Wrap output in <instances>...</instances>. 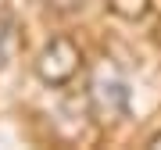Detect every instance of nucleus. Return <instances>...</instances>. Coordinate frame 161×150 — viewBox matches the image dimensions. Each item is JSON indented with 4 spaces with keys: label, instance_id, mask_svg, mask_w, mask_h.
Instances as JSON below:
<instances>
[{
    "label": "nucleus",
    "instance_id": "obj_1",
    "mask_svg": "<svg viewBox=\"0 0 161 150\" xmlns=\"http://www.w3.org/2000/svg\"><path fill=\"white\" fill-rule=\"evenodd\" d=\"M82 72V50L72 36H54L36 54V75L43 86H68Z\"/></svg>",
    "mask_w": 161,
    "mask_h": 150
},
{
    "label": "nucleus",
    "instance_id": "obj_2",
    "mask_svg": "<svg viewBox=\"0 0 161 150\" xmlns=\"http://www.w3.org/2000/svg\"><path fill=\"white\" fill-rule=\"evenodd\" d=\"M90 104H93V111H97L104 121L125 115V107H129V82H125V75H122L115 64L104 61L100 68L93 72V79H90Z\"/></svg>",
    "mask_w": 161,
    "mask_h": 150
},
{
    "label": "nucleus",
    "instance_id": "obj_3",
    "mask_svg": "<svg viewBox=\"0 0 161 150\" xmlns=\"http://www.w3.org/2000/svg\"><path fill=\"white\" fill-rule=\"evenodd\" d=\"M14 50H18V25L11 14L0 11V72L14 61Z\"/></svg>",
    "mask_w": 161,
    "mask_h": 150
},
{
    "label": "nucleus",
    "instance_id": "obj_4",
    "mask_svg": "<svg viewBox=\"0 0 161 150\" xmlns=\"http://www.w3.org/2000/svg\"><path fill=\"white\" fill-rule=\"evenodd\" d=\"M43 7L54 14H75V11L86 7V0H43Z\"/></svg>",
    "mask_w": 161,
    "mask_h": 150
}]
</instances>
